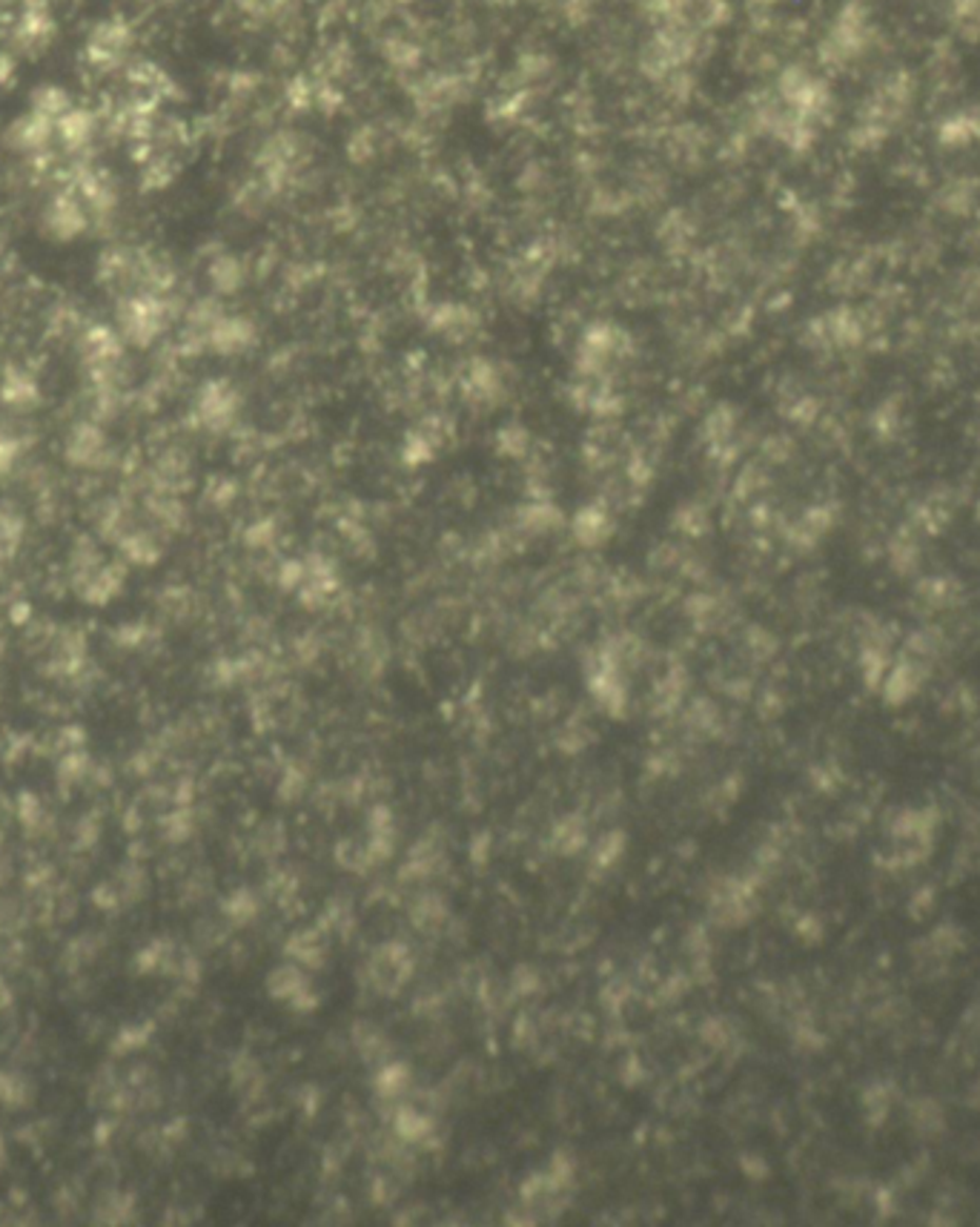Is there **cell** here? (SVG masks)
Wrapping results in <instances>:
<instances>
[{"mask_svg":"<svg viewBox=\"0 0 980 1227\" xmlns=\"http://www.w3.org/2000/svg\"><path fill=\"white\" fill-rule=\"evenodd\" d=\"M866 12L860 6H848L838 18V23L828 32V41L823 43V58L831 63H843L848 58H855L863 50L868 32Z\"/></svg>","mask_w":980,"mask_h":1227,"instance_id":"obj_1","label":"cell"},{"mask_svg":"<svg viewBox=\"0 0 980 1227\" xmlns=\"http://www.w3.org/2000/svg\"><path fill=\"white\" fill-rule=\"evenodd\" d=\"M86 213H83V207L78 198H72V195H58V198H52L50 207L43 210V221L41 227L46 230V236L58 238V241H72L75 236H81L83 230H86Z\"/></svg>","mask_w":980,"mask_h":1227,"instance_id":"obj_2","label":"cell"},{"mask_svg":"<svg viewBox=\"0 0 980 1227\" xmlns=\"http://www.w3.org/2000/svg\"><path fill=\"white\" fill-rule=\"evenodd\" d=\"M130 41H133V32H130L126 23L101 21L93 30V35H90V41H86V52H90L93 63H98V66H110V63L118 61L123 52H126Z\"/></svg>","mask_w":980,"mask_h":1227,"instance_id":"obj_3","label":"cell"},{"mask_svg":"<svg viewBox=\"0 0 980 1227\" xmlns=\"http://www.w3.org/2000/svg\"><path fill=\"white\" fill-rule=\"evenodd\" d=\"M123 330L135 338V342H150V338L161 330L163 322V307L155 298H133L130 307L123 310Z\"/></svg>","mask_w":980,"mask_h":1227,"instance_id":"obj_4","label":"cell"},{"mask_svg":"<svg viewBox=\"0 0 980 1227\" xmlns=\"http://www.w3.org/2000/svg\"><path fill=\"white\" fill-rule=\"evenodd\" d=\"M52 130H55V121H50V118H43V115L38 113H26L23 118H18V121L12 123L9 133H6V141H9L15 150H21V153H38V150H43V147L50 143Z\"/></svg>","mask_w":980,"mask_h":1227,"instance_id":"obj_5","label":"cell"},{"mask_svg":"<svg viewBox=\"0 0 980 1227\" xmlns=\"http://www.w3.org/2000/svg\"><path fill=\"white\" fill-rule=\"evenodd\" d=\"M55 123H58V133H61L63 143H66L70 150H81V147H86V143L93 141L95 115L86 113V110H75V106H72L70 113L61 115Z\"/></svg>","mask_w":980,"mask_h":1227,"instance_id":"obj_6","label":"cell"},{"mask_svg":"<svg viewBox=\"0 0 980 1227\" xmlns=\"http://www.w3.org/2000/svg\"><path fill=\"white\" fill-rule=\"evenodd\" d=\"M70 110L72 98L63 86L43 83V86H38V90L32 93V113L43 115V118H50V121H58V118L70 113Z\"/></svg>","mask_w":980,"mask_h":1227,"instance_id":"obj_7","label":"cell"},{"mask_svg":"<svg viewBox=\"0 0 980 1227\" xmlns=\"http://www.w3.org/2000/svg\"><path fill=\"white\" fill-rule=\"evenodd\" d=\"M32 1098V1087L30 1082L23 1078V1075H15V1073H0V1102L9 1107H21V1105H30Z\"/></svg>","mask_w":980,"mask_h":1227,"instance_id":"obj_8","label":"cell"},{"mask_svg":"<svg viewBox=\"0 0 980 1227\" xmlns=\"http://www.w3.org/2000/svg\"><path fill=\"white\" fill-rule=\"evenodd\" d=\"M643 6L651 15H656V18L671 21V18H677L685 9V0H643Z\"/></svg>","mask_w":980,"mask_h":1227,"instance_id":"obj_9","label":"cell"},{"mask_svg":"<svg viewBox=\"0 0 980 1227\" xmlns=\"http://www.w3.org/2000/svg\"><path fill=\"white\" fill-rule=\"evenodd\" d=\"M18 918H21L18 907H15L12 900H0V932L15 930V927H18Z\"/></svg>","mask_w":980,"mask_h":1227,"instance_id":"obj_10","label":"cell"},{"mask_svg":"<svg viewBox=\"0 0 980 1227\" xmlns=\"http://www.w3.org/2000/svg\"><path fill=\"white\" fill-rule=\"evenodd\" d=\"M12 75H15V70H12L9 58H0V81H9Z\"/></svg>","mask_w":980,"mask_h":1227,"instance_id":"obj_11","label":"cell"},{"mask_svg":"<svg viewBox=\"0 0 980 1227\" xmlns=\"http://www.w3.org/2000/svg\"><path fill=\"white\" fill-rule=\"evenodd\" d=\"M390 3H413V0H390Z\"/></svg>","mask_w":980,"mask_h":1227,"instance_id":"obj_12","label":"cell"},{"mask_svg":"<svg viewBox=\"0 0 980 1227\" xmlns=\"http://www.w3.org/2000/svg\"><path fill=\"white\" fill-rule=\"evenodd\" d=\"M0 253H3V233H0Z\"/></svg>","mask_w":980,"mask_h":1227,"instance_id":"obj_13","label":"cell"}]
</instances>
